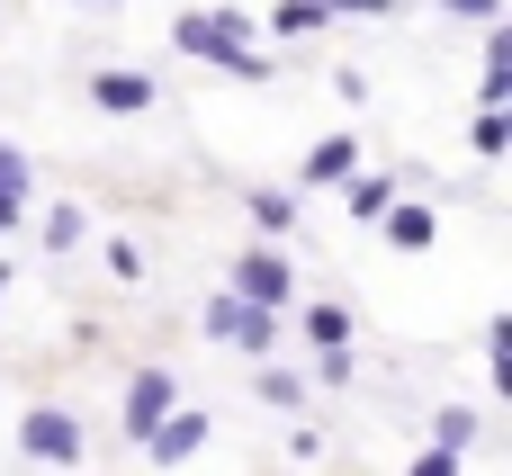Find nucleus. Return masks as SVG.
Instances as JSON below:
<instances>
[{
	"mask_svg": "<svg viewBox=\"0 0 512 476\" xmlns=\"http://www.w3.org/2000/svg\"><path fill=\"white\" fill-rule=\"evenodd\" d=\"M45 252H81V207H54L45 216Z\"/></svg>",
	"mask_w": 512,
	"mask_h": 476,
	"instance_id": "obj_18",
	"label": "nucleus"
},
{
	"mask_svg": "<svg viewBox=\"0 0 512 476\" xmlns=\"http://www.w3.org/2000/svg\"><path fill=\"white\" fill-rule=\"evenodd\" d=\"M432 441H441V450H468V441H477V405H441V414H432Z\"/></svg>",
	"mask_w": 512,
	"mask_h": 476,
	"instance_id": "obj_15",
	"label": "nucleus"
},
{
	"mask_svg": "<svg viewBox=\"0 0 512 476\" xmlns=\"http://www.w3.org/2000/svg\"><path fill=\"white\" fill-rule=\"evenodd\" d=\"M342 207H351V225H378L396 207V171H351L342 180Z\"/></svg>",
	"mask_w": 512,
	"mask_h": 476,
	"instance_id": "obj_9",
	"label": "nucleus"
},
{
	"mask_svg": "<svg viewBox=\"0 0 512 476\" xmlns=\"http://www.w3.org/2000/svg\"><path fill=\"white\" fill-rule=\"evenodd\" d=\"M171 405H180V378H171L162 360H153V369H135V378H126V414H117V423H126V441H144Z\"/></svg>",
	"mask_w": 512,
	"mask_h": 476,
	"instance_id": "obj_5",
	"label": "nucleus"
},
{
	"mask_svg": "<svg viewBox=\"0 0 512 476\" xmlns=\"http://www.w3.org/2000/svg\"><path fill=\"white\" fill-rule=\"evenodd\" d=\"M351 171H360V144H351V135H324V144L297 162V189H342Z\"/></svg>",
	"mask_w": 512,
	"mask_h": 476,
	"instance_id": "obj_8",
	"label": "nucleus"
},
{
	"mask_svg": "<svg viewBox=\"0 0 512 476\" xmlns=\"http://www.w3.org/2000/svg\"><path fill=\"white\" fill-rule=\"evenodd\" d=\"M378 225H387V243H396V252H432V234H441V225H432V207H414V198H396Z\"/></svg>",
	"mask_w": 512,
	"mask_h": 476,
	"instance_id": "obj_10",
	"label": "nucleus"
},
{
	"mask_svg": "<svg viewBox=\"0 0 512 476\" xmlns=\"http://www.w3.org/2000/svg\"><path fill=\"white\" fill-rule=\"evenodd\" d=\"M468 144H477V153H504V144H512V117H504V108H477Z\"/></svg>",
	"mask_w": 512,
	"mask_h": 476,
	"instance_id": "obj_17",
	"label": "nucleus"
},
{
	"mask_svg": "<svg viewBox=\"0 0 512 476\" xmlns=\"http://www.w3.org/2000/svg\"><path fill=\"white\" fill-rule=\"evenodd\" d=\"M324 9H333V18H387L396 0H324Z\"/></svg>",
	"mask_w": 512,
	"mask_h": 476,
	"instance_id": "obj_22",
	"label": "nucleus"
},
{
	"mask_svg": "<svg viewBox=\"0 0 512 476\" xmlns=\"http://www.w3.org/2000/svg\"><path fill=\"white\" fill-rule=\"evenodd\" d=\"M0 189H27V153L18 144H0Z\"/></svg>",
	"mask_w": 512,
	"mask_h": 476,
	"instance_id": "obj_21",
	"label": "nucleus"
},
{
	"mask_svg": "<svg viewBox=\"0 0 512 476\" xmlns=\"http://www.w3.org/2000/svg\"><path fill=\"white\" fill-rule=\"evenodd\" d=\"M432 9H450V18H477V27H495V18H504V0H432Z\"/></svg>",
	"mask_w": 512,
	"mask_h": 476,
	"instance_id": "obj_19",
	"label": "nucleus"
},
{
	"mask_svg": "<svg viewBox=\"0 0 512 476\" xmlns=\"http://www.w3.org/2000/svg\"><path fill=\"white\" fill-rule=\"evenodd\" d=\"M297 396H306V378H297V369H261V405L297 414Z\"/></svg>",
	"mask_w": 512,
	"mask_h": 476,
	"instance_id": "obj_16",
	"label": "nucleus"
},
{
	"mask_svg": "<svg viewBox=\"0 0 512 476\" xmlns=\"http://www.w3.org/2000/svg\"><path fill=\"white\" fill-rule=\"evenodd\" d=\"M405 476H459V450H441V441H432V450H423Z\"/></svg>",
	"mask_w": 512,
	"mask_h": 476,
	"instance_id": "obj_20",
	"label": "nucleus"
},
{
	"mask_svg": "<svg viewBox=\"0 0 512 476\" xmlns=\"http://www.w3.org/2000/svg\"><path fill=\"white\" fill-rule=\"evenodd\" d=\"M279 324H288L279 306H252V297H234V288H216V297H207V315H198V333H207V342H234V351H252V360H270V351H279Z\"/></svg>",
	"mask_w": 512,
	"mask_h": 476,
	"instance_id": "obj_2",
	"label": "nucleus"
},
{
	"mask_svg": "<svg viewBox=\"0 0 512 476\" xmlns=\"http://www.w3.org/2000/svg\"><path fill=\"white\" fill-rule=\"evenodd\" d=\"M18 216H27V189H0V234H18Z\"/></svg>",
	"mask_w": 512,
	"mask_h": 476,
	"instance_id": "obj_23",
	"label": "nucleus"
},
{
	"mask_svg": "<svg viewBox=\"0 0 512 476\" xmlns=\"http://www.w3.org/2000/svg\"><path fill=\"white\" fill-rule=\"evenodd\" d=\"M18 459H27V468H81V459H90L81 414H72V405H27V414H18Z\"/></svg>",
	"mask_w": 512,
	"mask_h": 476,
	"instance_id": "obj_3",
	"label": "nucleus"
},
{
	"mask_svg": "<svg viewBox=\"0 0 512 476\" xmlns=\"http://www.w3.org/2000/svg\"><path fill=\"white\" fill-rule=\"evenodd\" d=\"M486 378H495V396H512V315L486 324Z\"/></svg>",
	"mask_w": 512,
	"mask_h": 476,
	"instance_id": "obj_13",
	"label": "nucleus"
},
{
	"mask_svg": "<svg viewBox=\"0 0 512 476\" xmlns=\"http://www.w3.org/2000/svg\"><path fill=\"white\" fill-rule=\"evenodd\" d=\"M297 333H306L315 351H351V315H342V306H306V315H297Z\"/></svg>",
	"mask_w": 512,
	"mask_h": 476,
	"instance_id": "obj_11",
	"label": "nucleus"
},
{
	"mask_svg": "<svg viewBox=\"0 0 512 476\" xmlns=\"http://www.w3.org/2000/svg\"><path fill=\"white\" fill-rule=\"evenodd\" d=\"M135 450H144L153 468H180V459H198V450H207V414H189V405H171V414H162V423H153V432H144Z\"/></svg>",
	"mask_w": 512,
	"mask_h": 476,
	"instance_id": "obj_6",
	"label": "nucleus"
},
{
	"mask_svg": "<svg viewBox=\"0 0 512 476\" xmlns=\"http://www.w3.org/2000/svg\"><path fill=\"white\" fill-rule=\"evenodd\" d=\"M0 297H9V261H0Z\"/></svg>",
	"mask_w": 512,
	"mask_h": 476,
	"instance_id": "obj_24",
	"label": "nucleus"
},
{
	"mask_svg": "<svg viewBox=\"0 0 512 476\" xmlns=\"http://www.w3.org/2000/svg\"><path fill=\"white\" fill-rule=\"evenodd\" d=\"M90 108H108V117H144V108H162V90H153V72L108 63V72H90Z\"/></svg>",
	"mask_w": 512,
	"mask_h": 476,
	"instance_id": "obj_7",
	"label": "nucleus"
},
{
	"mask_svg": "<svg viewBox=\"0 0 512 476\" xmlns=\"http://www.w3.org/2000/svg\"><path fill=\"white\" fill-rule=\"evenodd\" d=\"M243 36H252V18H243V9H189V18L171 27V45H180V54H198V63H225V72L261 81L270 63H261V54L243 45Z\"/></svg>",
	"mask_w": 512,
	"mask_h": 476,
	"instance_id": "obj_1",
	"label": "nucleus"
},
{
	"mask_svg": "<svg viewBox=\"0 0 512 476\" xmlns=\"http://www.w3.org/2000/svg\"><path fill=\"white\" fill-rule=\"evenodd\" d=\"M225 288L252 297V306H279V315H288V297H297V261H288L279 243H252V252L225 270Z\"/></svg>",
	"mask_w": 512,
	"mask_h": 476,
	"instance_id": "obj_4",
	"label": "nucleus"
},
{
	"mask_svg": "<svg viewBox=\"0 0 512 476\" xmlns=\"http://www.w3.org/2000/svg\"><path fill=\"white\" fill-rule=\"evenodd\" d=\"M315 27H333L324 0H279V18H270V36H315Z\"/></svg>",
	"mask_w": 512,
	"mask_h": 476,
	"instance_id": "obj_14",
	"label": "nucleus"
},
{
	"mask_svg": "<svg viewBox=\"0 0 512 476\" xmlns=\"http://www.w3.org/2000/svg\"><path fill=\"white\" fill-rule=\"evenodd\" d=\"M243 207H252V225H261V234H288V225H297V198H288V189H252Z\"/></svg>",
	"mask_w": 512,
	"mask_h": 476,
	"instance_id": "obj_12",
	"label": "nucleus"
}]
</instances>
